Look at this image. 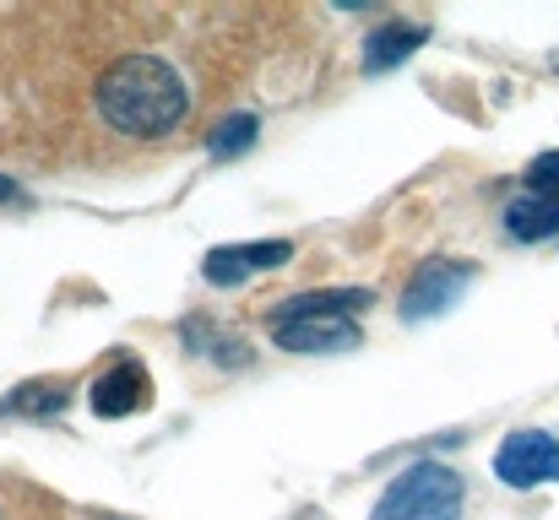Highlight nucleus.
<instances>
[{
	"instance_id": "f03ea898",
	"label": "nucleus",
	"mask_w": 559,
	"mask_h": 520,
	"mask_svg": "<svg viewBox=\"0 0 559 520\" xmlns=\"http://www.w3.org/2000/svg\"><path fill=\"white\" fill-rule=\"evenodd\" d=\"M462 472L440 467V461H418L407 467L374 505L370 520H456L462 516Z\"/></svg>"
},
{
	"instance_id": "7ed1b4c3",
	"label": "nucleus",
	"mask_w": 559,
	"mask_h": 520,
	"mask_svg": "<svg viewBox=\"0 0 559 520\" xmlns=\"http://www.w3.org/2000/svg\"><path fill=\"white\" fill-rule=\"evenodd\" d=\"M495 477L506 488H544L559 477V439L544 428H516L495 450Z\"/></svg>"
},
{
	"instance_id": "ddd939ff",
	"label": "nucleus",
	"mask_w": 559,
	"mask_h": 520,
	"mask_svg": "<svg viewBox=\"0 0 559 520\" xmlns=\"http://www.w3.org/2000/svg\"><path fill=\"white\" fill-rule=\"evenodd\" d=\"M522 184L533 190V195H559V147L555 153H538L527 173H522Z\"/></svg>"
},
{
	"instance_id": "20e7f679",
	"label": "nucleus",
	"mask_w": 559,
	"mask_h": 520,
	"mask_svg": "<svg viewBox=\"0 0 559 520\" xmlns=\"http://www.w3.org/2000/svg\"><path fill=\"white\" fill-rule=\"evenodd\" d=\"M473 277H478L473 261H424L418 277L402 293V321H435V315H445L473 288Z\"/></svg>"
},
{
	"instance_id": "9d476101",
	"label": "nucleus",
	"mask_w": 559,
	"mask_h": 520,
	"mask_svg": "<svg viewBox=\"0 0 559 520\" xmlns=\"http://www.w3.org/2000/svg\"><path fill=\"white\" fill-rule=\"evenodd\" d=\"M424 38H429V33L413 27V22H391V27H380V33H370V44H365V71H391V65H402Z\"/></svg>"
},
{
	"instance_id": "f257e3e1",
	"label": "nucleus",
	"mask_w": 559,
	"mask_h": 520,
	"mask_svg": "<svg viewBox=\"0 0 559 520\" xmlns=\"http://www.w3.org/2000/svg\"><path fill=\"white\" fill-rule=\"evenodd\" d=\"M190 109L180 71L158 55H126L98 76V114L120 136H169Z\"/></svg>"
},
{
	"instance_id": "4468645a",
	"label": "nucleus",
	"mask_w": 559,
	"mask_h": 520,
	"mask_svg": "<svg viewBox=\"0 0 559 520\" xmlns=\"http://www.w3.org/2000/svg\"><path fill=\"white\" fill-rule=\"evenodd\" d=\"M16 195H22V190H16V179H11V173H0V201H16Z\"/></svg>"
},
{
	"instance_id": "423d86ee",
	"label": "nucleus",
	"mask_w": 559,
	"mask_h": 520,
	"mask_svg": "<svg viewBox=\"0 0 559 520\" xmlns=\"http://www.w3.org/2000/svg\"><path fill=\"white\" fill-rule=\"evenodd\" d=\"M272 342L283 352H348L359 347L354 315H272Z\"/></svg>"
},
{
	"instance_id": "6e6552de",
	"label": "nucleus",
	"mask_w": 559,
	"mask_h": 520,
	"mask_svg": "<svg viewBox=\"0 0 559 520\" xmlns=\"http://www.w3.org/2000/svg\"><path fill=\"white\" fill-rule=\"evenodd\" d=\"M506 233L522 239V244H544L559 233V195H533L522 190L511 206H506Z\"/></svg>"
},
{
	"instance_id": "39448f33",
	"label": "nucleus",
	"mask_w": 559,
	"mask_h": 520,
	"mask_svg": "<svg viewBox=\"0 0 559 520\" xmlns=\"http://www.w3.org/2000/svg\"><path fill=\"white\" fill-rule=\"evenodd\" d=\"M288 261H294V244H288V239L217 244V250H206V261H201V277H206L212 288H239V282H250L255 271H277V266H288Z\"/></svg>"
},
{
	"instance_id": "2eb2a0df",
	"label": "nucleus",
	"mask_w": 559,
	"mask_h": 520,
	"mask_svg": "<svg viewBox=\"0 0 559 520\" xmlns=\"http://www.w3.org/2000/svg\"><path fill=\"white\" fill-rule=\"evenodd\" d=\"M549 65H555V71H559V49H555V55H549Z\"/></svg>"
},
{
	"instance_id": "9b49d317",
	"label": "nucleus",
	"mask_w": 559,
	"mask_h": 520,
	"mask_svg": "<svg viewBox=\"0 0 559 520\" xmlns=\"http://www.w3.org/2000/svg\"><path fill=\"white\" fill-rule=\"evenodd\" d=\"M60 407H66V390L49 385V379H33V385H22V390H11V396L0 401L5 418H55Z\"/></svg>"
},
{
	"instance_id": "f8f14e48",
	"label": "nucleus",
	"mask_w": 559,
	"mask_h": 520,
	"mask_svg": "<svg viewBox=\"0 0 559 520\" xmlns=\"http://www.w3.org/2000/svg\"><path fill=\"white\" fill-rule=\"evenodd\" d=\"M250 147H255V114H228V120H217L212 136H206V153H212V158H239V153H250Z\"/></svg>"
},
{
	"instance_id": "1a4fd4ad",
	"label": "nucleus",
	"mask_w": 559,
	"mask_h": 520,
	"mask_svg": "<svg viewBox=\"0 0 559 520\" xmlns=\"http://www.w3.org/2000/svg\"><path fill=\"white\" fill-rule=\"evenodd\" d=\"M374 304L370 288H321V293H294V299H283L272 315H354V310H365ZM266 315V321H272Z\"/></svg>"
},
{
	"instance_id": "0eeeda50",
	"label": "nucleus",
	"mask_w": 559,
	"mask_h": 520,
	"mask_svg": "<svg viewBox=\"0 0 559 520\" xmlns=\"http://www.w3.org/2000/svg\"><path fill=\"white\" fill-rule=\"evenodd\" d=\"M87 401H93L98 418H131V412H142L153 401V379H147L142 363H115L109 374L93 379V396Z\"/></svg>"
}]
</instances>
